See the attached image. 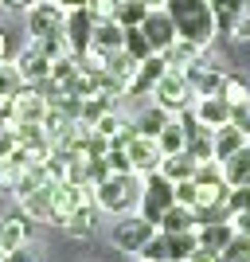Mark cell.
Instances as JSON below:
<instances>
[{"label": "cell", "mask_w": 250, "mask_h": 262, "mask_svg": "<svg viewBox=\"0 0 250 262\" xmlns=\"http://www.w3.org/2000/svg\"><path fill=\"white\" fill-rule=\"evenodd\" d=\"M164 8H168V16H172L180 39L203 47V51L215 43L219 28H215V12H211L207 0H164Z\"/></svg>", "instance_id": "obj_1"}, {"label": "cell", "mask_w": 250, "mask_h": 262, "mask_svg": "<svg viewBox=\"0 0 250 262\" xmlns=\"http://www.w3.org/2000/svg\"><path fill=\"white\" fill-rule=\"evenodd\" d=\"M141 176L137 172H113L106 176L98 188H94V204H98V211H106V215H133L137 211V204H141Z\"/></svg>", "instance_id": "obj_2"}, {"label": "cell", "mask_w": 250, "mask_h": 262, "mask_svg": "<svg viewBox=\"0 0 250 262\" xmlns=\"http://www.w3.org/2000/svg\"><path fill=\"white\" fill-rule=\"evenodd\" d=\"M141 204H137V215L152 219V223H161V215L176 204V184L168 180L164 172H149L141 176Z\"/></svg>", "instance_id": "obj_3"}, {"label": "cell", "mask_w": 250, "mask_h": 262, "mask_svg": "<svg viewBox=\"0 0 250 262\" xmlns=\"http://www.w3.org/2000/svg\"><path fill=\"white\" fill-rule=\"evenodd\" d=\"M152 106H161L164 114H172V118L196 106V90L188 86L184 71H168V75L156 82V90H152Z\"/></svg>", "instance_id": "obj_4"}, {"label": "cell", "mask_w": 250, "mask_h": 262, "mask_svg": "<svg viewBox=\"0 0 250 262\" xmlns=\"http://www.w3.org/2000/svg\"><path fill=\"white\" fill-rule=\"evenodd\" d=\"M156 235V223L152 219H145V215H121L113 227H109V243L118 247V251H125V254H141V247Z\"/></svg>", "instance_id": "obj_5"}, {"label": "cell", "mask_w": 250, "mask_h": 262, "mask_svg": "<svg viewBox=\"0 0 250 262\" xmlns=\"http://www.w3.org/2000/svg\"><path fill=\"white\" fill-rule=\"evenodd\" d=\"M94 24H98V16H94L90 8H71L66 12L63 35H66V47H71L75 59L90 55V47H94Z\"/></svg>", "instance_id": "obj_6"}, {"label": "cell", "mask_w": 250, "mask_h": 262, "mask_svg": "<svg viewBox=\"0 0 250 262\" xmlns=\"http://www.w3.org/2000/svg\"><path fill=\"white\" fill-rule=\"evenodd\" d=\"M63 20H66L63 4H51V0H35L32 8H28V35H32V39H47V35L63 32Z\"/></svg>", "instance_id": "obj_7"}, {"label": "cell", "mask_w": 250, "mask_h": 262, "mask_svg": "<svg viewBox=\"0 0 250 262\" xmlns=\"http://www.w3.org/2000/svg\"><path fill=\"white\" fill-rule=\"evenodd\" d=\"M141 32H145V39L152 43L156 55H164L176 39H180V35H176V24H172V16H168L164 4H161V8H149V16L141 20Z\"/></svg>", "instance_id": "obj_8"}, {"label": "cell", "mask_w": 250, "mask_h": 262, "mask_svg": "<svg viewBox=\"0 0 250 262\" xmlns=\"http://www.w3.org/2000/svg\"><path fill=\"white\" fill-rule=\"evenodd\" d=\"M168 71H172V67H168L164 55H149L145 63H137V75H133V82L125 86V98H149L152 90H156V82H161Z\"/></svg>", "instance_id": "obj_9"}, {"label": "cell", "mask_w": 250, "mask_h": 262, "mask_svg": "<svg viewBox=\"0 0 250 262\" xmlns=\"http://www.w3.org/2000/svg\"><path fill=\"white\" fill-rule=\"evenodd\" d=\"M32 235H35V223H32V215H24V211L0 215V254H12L16 247L32 243Z\"/></svg>", "instance_id": "obj_10"}, {"label": "cell", "mask_w": 250, "mask_h": 262, "mask_svg": "<svg viewBox=\"0 0 250 262\" xmlns=\"http://www.w3.org/2000/svg\"><path fill=\"white\" fill-rule=\"evenodd\" d=\"M125 153H129V164H133V172L137 176H149V172H161V161H164V153H161V145L152 141V137H133V141H125Z\"/></svg>", "instance_id": "obj_11"}, {"label": "cell", "mask_w": 250, "mask_h": 262, "mask_svg": "<svg viewBox=\"0 0 250 262\" xmlns=\"http://www.w3.org/2000/svg\"><path fill=\"white\" fill-rule=\"evenodd\" d=\"M12 63H16V71H20V78L28 82V86H39V82L51 78V59H47L35 43H28L16 59H12Z\"/></svg>", "instance_id": "obj_12"}, {"label": "cell", "mask_w": 250, "mask_h": 262, "mask_svg": "<svg viewBox=\"0 0 250 262\" xmlns=\"http://www.w3.org/2000/svg\"><path fill=\"white\" fill-rule=\"evenodd\" d=\"M12 196H16L24 215L43 219V223H59V215H55V208H51V196H47V184L43 188H12Z\"/></svg>", "instance_id": "obj_13"}, {"label": "cell", "mask_w": 250, "mask_h": 262, "mask_svg": "<svg viewBox=\"0 0 250 262\" xmlns=\"http://www.w3.org/2000/svg\"><path fill=\"white\" fill-rule=\"evenodd\" d=\"M47 110H51V102H47V94L39 86H28V82H24V86L16 90V121H43Z\"/></svg>", "instance_id": "obj_14"}, {"label": "cell", "mask_w": 250, "mask_h": 262, "mask_svg": "<svg viewBox=\"0 0 250 262\" xmlns=\"http://www.w3.org/2000/svg\"><path fill=\"white\" fill-rule=\"evenodd\" d=\"M98 204H82V208L66 211L63 215V231L66 235H75V239H90L94 231H98Z\"/></svg>", "instance_id": "obj_15"}, {"label": "cell", "mask_w": 250, "mask_h": 262, "mask_svg": "<svg viewBox=\"0 0 250 262\" xmlns=\"http://www.w3.org/2000/svg\"><path fill=\"white\" fill-rule=\"evenodd\" d=\"M196 118L203 121L207 129H223V125H231V102L227 98H196Z\"/></svg>", "instance_id": "obj_16"}, {"label": "cell", "mask_w": 250, "mask_h": 262, "mask_svg": "<svg viewBox=\"0 0 250 262\" xmlns=\"http://www.w3.org/2000/svg\"><path fill=\"white\" fill-rule=\"evenodd\" d=\"M121 47H125V28H121L113 16H106V20L94 24V51L113 55V51H121Z\"/></svg>", "instance_id": "obj_17"}, {"label": "cell", "mask_w": 250, "mask_h": 262, "mask_svg": "<svg viewBox=\"0 0 250 262\" xmlns=\"http://www.w3.org/2000/svg\"><path fill=\"white\" fill-rule=\"evenodd\" d=\"M207 4H211V12H215L219 35H231L235 20H239L242 12H250V0H207Z\"/></svg>", "instance_id": "obj_18"}, {"label": "cell", "mask_w": 250, "mask_h": 262, "mask_svg": "<svg viewBox=\"0 0 250 262\" xmlns=\"http://www.w3.org/2000/svg\"><path fill=\"white\" fill-rule=\"evenodd\" d=\"M156 231H161V235H180V231H196V211H192V208H180V204H172V208L161 215Z\"/></svg>", "instance_id": "obj_19"}, {"label": "cell", "mask_w": 250, "mask_h": 262, "mask_svg": "<svg viewBox=\"0 0 250 262\" xmlns=\"http://www.w3.org/2000/svg\"><path fill=\"white\" fill-rule=\"evenodd\" d=\"M223 180H227L231 188L250 184V141H246V149H239L231 161H223Z\"/></svg>", "instance_id": "obj_20"}, {"label": "cell", "mask_w": 250, "mask_h": 262, "mask_svg": "<svg viewBox=\"0 0 250 262\" xmlns=\"http://www.w3.org/2000/svg\"><path fill=\"white\" fill-rule=\"evenodd\" d=\"M168 121H172V114H164L161 106H145L141 114L133 118V129L141 133V137H152V141H156V133H161Z\"/></svg>", "instance_id": "obj_21"}, {"label": "cell", "mask_w": 250, "mask_h": 262, "mask_svg": "<svg viewBox=\"0 0 250 262\" xmlns=\"http://www.w3.org/2000/svg\"><path fill=\"white\" fill-rule=\"evenodd\" d=\"M164 59H168V67H172V71H184V67L207 59V51H203V47H196V43H188V39H176V43L164 51Z\"/></svg>", "instance_id": "obj_22"}, {"label": "cell", "mask_w": 250, "mask_h": 262, "mask_svg": "<svg viewBox=\"0 0 250 262\" xmlns=\"http://www.w3.org/2000/svg\"><path fill=\"white\" fill-rule=\"evenodd\" d=\"M199 235V247H207V251H223L231 239H235V223H207V227H196Z\"/></svg>", "instance_id": "obj_23"}, {"label": "cell", "mask_w": 250, "mask_h": 262, "mask_svg": "<svg viewBox=\"0 0 250 262\" xmlns=\"http://www.w3.org/2000/svg\"><path fill=\"white\" fill-rule=\"evenodd\" d=\"M196 157H188V153H172V157H164L161 161V172L172 180V184H180V180H192L196 176Z\"/></svg>", "instance_id": "obj_24"}, {"label": "cell", "mask_w": 250, "mask_h": 262, "mask_svg": "<svg viewBox=\"0 0 250 262\" xmlns=\"http://www.w3.org/2000/svg\"><path fill=\"white\" fill-rule=\"evenodd\" d=\"M239 149H246V137H242L235 125H223V129H215V161H231Z\"/></svg>", "instance_id": "obj_25"}, {"label": "cell", "mask_w": 250, "mask_h": 262, "mask_svg": "<svg viewBox=\"0 0 250 262\" xmlns=\"http://www.w3.org/2000/svg\"><path fill=\"white\" fill-rule=\"evenodd\" d=\"M164 239H168V258L188 262L192 254L199 251V235H196V231H180V235H164Z\"/></svg>", "instance_id": "obj_26"}, {"label": "cell", "mask_w": 250, "mask_h": 262, "mask_svg": "<svg viewBox=\"0 0 250 262\" xmlns=\"http://www.w3.org/2000/svg\"><path fill=\"white\" fill-rule=\"evenodd\" d=\"M149 16V4L145 0H121L118 8H113V20L121 28H141V20Z\"/></svg>", "instance_id": "obj_27"}, {"label": "cell", "mask_w": 250, "mask_h": 262, "mask_svg": "<svg viewBox=\"0 0 250 262\" xmlns=\"http://www.w3.org/2000/svg\"><path fill=\"white\" fill-rule=\"evenodd\" d=\"M106 75H113L118 82H125V86H129L133 75H137V59H129L125 51H113V55L106 59Z\"/></svg>", "instance_id": "obj_28"}, {"label": "cell", "mask_w": 250, "mask_h": 262, "mask_svg": "<svg viewBox=\"0 0 250 262\" xmlns=\"http://www.w3.org/2000/svg\"><path fill=\"white\" fill-rule=\"evenodd\" d=\"M121 51L129 55V59H137V63H145L149 55H156V51H152V43L145 39L141 28H125V47H121Z\"/></svg>", "instance_id": "obj_29"}, {"label": "cell", "mask_w": 250, "mask_h": 262, "mask_svg": "<svg viewBox=\"0 0 250 262\" xmlns=\"http://www.w3.org/2000/svg\"><path fill=\"white\" fill-rule=\"evenodd\" d=\"M156 145H161V153L164 157H172V153H184V129H180V121H168L161 133H156Z\"/></svg>", "instance_id": "obj_30"}, {"label": "cell", "mask_w": 250, "mask_h": 262, "mask_svg": "<svg viewBox=\"0 0 250 262\" xmlns=\"http://www.w3.org/2000/svg\"><path fill=\"white\" fill-rule=\"evenodd\" d=\"M192 180H196L199 188H219V184H227V180H223V161H199Z\"/></svg>", "instance_id": "obj_31"}, {"label": "cell", "mask_w": 250, "mask_h": 262, "mask_svg": "<svg viewBox=\"0 0 250 262\" xmlns=\"http://www.w3.org/2000/svg\"><path fill=\"white\" fill-rule=\"evenodd\" d=\"M223 98H227L231 106H242V102H250V78H242V75H235V71H227Z\"/></svg>", "instance_id": "obj_32"}, {"label": "cell", "mask_w": 250, "mask_h": 262, "mask_svg": "<svg viewBox=\"0 0 250 262\" xmlns=\"http://www.w3.org/2000/svg\"><path fill=\"white\" fill-rule=\"evenodd\" d=\"M219 262H250V235H239V231H235V239L219 251Z\"/></svg>", "instance_id": "obj_33"}, {"label": "cell", "mask_w": 250, "mask_h": 262, "mask_svg": "<svg viewBox=\"0 0 250 262\" xmlns=\"http://www.w3.org/2000/svg\"><path fill=\"white\" fill-rule=\"evenodd\" d=\"M90 129H94V133H102V137H109V141H113V137H118V133L125 129V118H121L118 110H106V114H102V118L94 121Z\"/></svg>", "instance_id": "obj_34"}, {"label": "cell", "mask_w": 250, "mask_h": 262, "mask_svg": "<svg viewBox=\"0 0 250 262\" xmlns=\"http://www.w3.org/2000/svg\"><path fill=\"white\" fill-rule=\"evenodd\" d=\"M24 86L16 63H0V98H16V90Z\"/></svg>", "instance_id": "obj_35"}, {"label": "cell", "mask_w": 250, "mask_h": 262, "mask_svg": "<svg viewBox=\"0 0 250 262\" xmlns=\"http://www.w3.org/2000/svg\"><path fill=\"white\" fill-rule=\"evenodd\" d=\"M32 43L39 47V51H43L51 63H55V59H63V55H71V47H66V35H63V32L47 35V39H32Z\"/></svg>", "instance_id": "obj_36"}, {"label": "cell", "mask_w": 250, "mask_h": 262, "mask_svg": "<svg viewBox=\"0 0 250 262\" xmlns=\"http://www.w3.org/2000/svg\"><path fill=\"white\" fill-rule=\"evenodd\" d=\"M137 258H141V262H168V239L156 231V235L141 247V254H137Z\"/></svg>", "instance_id": "obj_37"}, {"label": "cell", "mask_w": 250, "mask_h": 262, "mask_svg": "<svg viewBox=\"0 0 250 262\" xmlns=\"http://www.w3.org/2000/svg\"><path fill=\"white\" fill-rule=\"evenodd\" d=\"M106 164H109V172H133V164H129V153H125V145H121V141H109Z\"/></svg>", "instance_id": "obj_38"}, {"label": "cell", "mask_w": 250, "mask_h": 262, "mask_svg": "<svg viewBox=\"0 0 250 262\" xmlns=\"http://www.w3.org/2000/svg\"><path fill=\"white\" fill-rule=\"evenodd\" d=\"M176 204H180V208H192V211L199 208V184L196 180H180V184H176Z\"/></svg>", "instance_id": "obj_39"}, {"label": "cell", "mask_w": 250, "mask_h": 262, "mask_svg": "<svg viewBox=\"0 0 250 262\" xmlns=\"http://www.w3.org/2000/svg\"><path fill=\"white\" fill-rule=\"evenodd\" d=\"M106 176H113V172H109V164H106V157H90V161H86V184L98 188Z\"/></svg>", "instance_id": "obj_40"}, {"label": "cell", "mask_w": 250, "mask_h": 262, "mask_svg": "<svg viewBox=\"0 0 250 262\" xmlns=\"http://www.w3.org/2000/svg\"><path fill=\"white\" fill-rule=\"evenodd\" d=\"M231 125L242 133L250 141V102H242V106H231Z\"/></svg>", "instance_id": "obj_41"}, {"label": "cell", "mask_w": 250, "mask_h": 262, "mask_svg": "<svg viewBox=\"0 0 250 262\" xmlns=\"http://www.w3.org/2000/svg\"><path fill=\"white\" fill-rule=\"evenodd\" d=\"M4 262H43V254L35 251L32 243H24V247H16L12 254H4Z\"/></svg>", "instance_id": "obj_42"}, {"label": "cell", "mask_w": 250, "mask_h": 262, "mask_svg": "<svg viewBox=\"0 0 250 262\" xmlns=\"http://www.w3.org/2000/svg\"><path fill=\"white\" fill-rule=\"evenodd\" d=\"M231 39H235V43H250V12H242L239 20H235V28H231Z\"/></svg>", "instance_id": "obj_43"}, {"label": "cell", "mask_w": 250, "mask_h": 262, "mask_svg": "<svg viewBox=\"0 0 250 262\" xmlns=\"http://www.w3.org/2000/svg\"><path fill=\"white\" fill-rule=\"evenodd\" d=\"M12 149H16V137H12V129H8V125H0V161H4V157H8Z\"/></svg>", "instance_id": "obj_44"}, {"label": "cell", "mask_w": 250, "mask_h": 262, "mask_svg": "<svg viewBox=\"0 0 250 262\" xmlns=\"http://www.w3.org/2000/svg\"><path fill=\"white\" fill-rule=\"evenodd\" d=\"M231 223H235V231H239V235H250V211H239V215H231Z\"/></svg>", "instance_id": "obj_45"}, {"label": "cell", "mask_w": 250, "mask_h": 262, "mask_svg": "<svg viewBox=\"0 0 250 262\" xmlns=\"http://www.w3.org/2000/svg\"><path fill=\"white\" fill-rule=\"evenodd\" d=\"M35 0H0V8H8V12H28Z\"/></svg>", "instance_id": "obj_46"}, {"label": "cell", "mask_w": 250, "mask_h": 262, "mask_svg": "<svg viewBox=\"0 0 250 262\" xmlns=\"http://www.w3.org/2000/svg\"><path fill=\"white\" fill-rule=\"evenodd\" d=\"M188 262H219V251H207V247H199V251L192 254Z\"/></svg>", "instance_id": "obj_47"}, {"label": "cell", "mask_w": 250, "mask_h": 262, "mask_svg": "<svg viewBox=\"0 0 250 262\" xmlns=\"http://www.w3.org/2000/svg\"><path fill=\"white\" fill-rule=\"evenodd\" d=\"M8 55H12V39H8V32L0 28V63H8Z\"/></svg>", "instance_id": "obj_48"}, {"label": "cell", "mask_w": 250, "mask_h": 262, "mask_svg": "<svg viewBox=\"0 0 250 262\" xmlns=\"http://www.w3.org/2000/svg\"><path fill=\"white\" fill-rule=\"evenodd\" d=\"M168 262H180V258H168Z\"/></svg>", "instance_id": "obj_49"}, {"label": "cell", "mask_w": 250, "mask_h": 262, "mask_svg": "<svg viewBox=\"0 0 250 262\" xmlns=\"http://www.w3.org/2000/svg\"><path fill=\"white\" fill-rule=\"evenodd\" d=\"M0 262H4V254H0Z\"/></svg>", "instance_id": "obj_50"}, {"label": "cell", "mask_w": 250, "mask_h": 262, "mask_svg": "<svg viewBox=\"0 0 250 262\" xmlns=\"http://www.w3.org/2000/svg\"><path fill=\"white\" fill-rule=\"evenodd\" d=\"M51 4H59V0H51Z\"/></svg>", "instance_id": "obj_51"}]
</instances>
